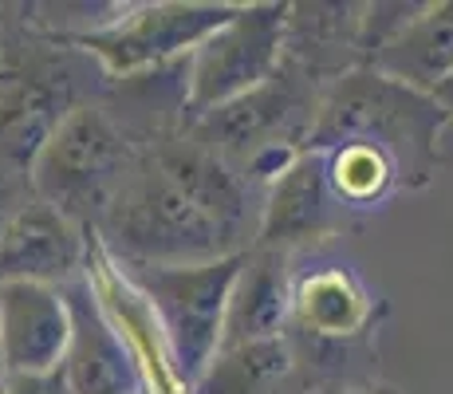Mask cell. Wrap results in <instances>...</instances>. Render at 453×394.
Listing matches in <instances>:
<instances>
[{"label":"cell","mask_w":453,"mask_h":394,"mask_svg":"<svg viewBox=\"0 0 453 394\" xmlns=\"http://www.w3.org/2000/svg\"><path fill=\"white\" fill-rule=\"evenodd\" d=\"M4 387H8V394H72L64 371H56V375H8Z\"/></svg>","instance_id":"cell-21"},{"label":"cell","mask_w":453,"mask_h":394,"mask_svg":"<svg viewBox=\"0 0 453 394\" xmlns=\"http://www.w3.org/2000/svg\"><path fill=\"white\" fill-rule=\"evenodd\" d=\"M142 154H150L165 178L194 201L202 213L213 217L241 252H249L252 244H257L265 197H260L225 158H217L213 151H205L202 143H194L186 130L146 146Z\"/></svg>","instance_id":"cell-9"},{"label":"cell","mask_w":453,"mask_h":394,"mask_svg":"<svg viewBox=\"0 0 453 394\" xmlns=\"http://www.w3.org/2000/svg\"><path fill=\"white\" fill-rule=\"evenodd\" d=\"M241 265H245V252L205 260V265H127L123 260L130 280L142 288L158 315L173 355V371L194 394L221 355L225 315H229Z\"/></svg>","instance_id":"cell-5"},{"label":"cell","mask_w":453,"mask_h":394,"mask_svg":"<svg viewBox=\"0 0 453 394\" xmlns=\"http://www.w3.org/2000/svg\"><path fill=\"white\" fill-rule=\"evenodd\" d=\"M95 233L127 265H205L241 252L213 217L165 178L150 154L138 158Z\"/></svg>","instance_id":"cell-3"},{"label":"cell","mask_w":453,"mask_h":394,"mask_svg":"<svg viewBox=\"0 0 453 394\" xmlns=\"http://www.w3.org/2000/svg\"><path fill=\"white\" fill-rule=\"evenodd\" d=\"M288 12L292 4L273 0L241 4L237 16L186 59V127L245 99L288 64Z\"/></svg>","instance_id":"cell-6"},{"label":"cell","mask_w":453,"mask_h":394,"mask_svg":"<svg viewBox=\"0 0 453 394\" xmlns=\"http://www.w3.org/2000/svg\"><path fill=\"white\" fill-rule=\"evenodd\" d=\"M288 64L324 87L363 67V4H292Z\"/></svg>","instance_id":"cell-15"},{"label":"cell","mask_w":453,"mask_h":394,"mask_svg":"<svg viewBox=\"0 0 453 394\" xmlns=\"http://www.w3.org/2000/svg\"><path fill=\"white\" fill-rule=\"evenodd\" d=\"M359 394H395V390H379V387H374V390H359Z\"/></svg>","instance_id":"cell-24"},{"label":"cell","mask_w":453,"mask_h":394,"mask_svg":"<svg viewBox=\"0 0 453 394\" xmlns=\"http://www.w3.org/2000/svg\"><path fill=\"white\" fill-rule=\"evenodd\" d=\"M324 83L303 75L296 64H284L265 87H257L252 95L229 103V107H217L213 115L197 119L194 127H186V135L194 143H202L205 151H213L217 158H225L241 174L249 158L265 151V146H308L319 107H324Z\"/></svg>","instance_id":"cell-8"},{"label":"cell","mask_w":453,"mask_h":394,"mask_svg":"<svg viewBox=\"0 0 453 394\" xmlns=\"http://www.w3.org/2000/svg\"><path fill=\"white\" fill-rule=\"evenodd\" d=\"M371 296L347 268H316L296 276L292 323L316 339H355L371 323Z\"/></svg>","instance_id":"cell-16"},{"label":"cell","mask_w":453,"mask_h":394,"mask_svg":"<svg viewBox=\"0 0 453 394\" xmlns=\"http://www.w3.org/2000/svg\"><path fill=\"white\" fill-rule=\"evenodd\" d=\"M241 4L225 0H142L127 4L111 28L80 40L111 79H134L189 59L217 28L237 16Z\"/></svg>","instance_id":"cell-7"},{"label":"cell","mask_w":453,"mask_h":394,"mask_svg":"<svg viewBox=\"0 0 453 394\" xmlns=\"http://www.w3.org/2000/svg\"><path fill=\"white\" fill-rule=\"evenodd\" d=\"M292 288H296V276L288 273V257L284 252L260 249V244L249 249L241 276H237V288H233L229 315H225L221 352L288 336Z\"/></svg>","instance_id":"cell-14"},{"label":"cell","mask_w":453,"mask_h":394,"mask_svg":"<svg viewBox=\"0 0 453 394\" xmlns=\"http://www.w3.org/2000/svg\"><path fill=\"white\" fill-rule=\"evenodd\" d=\"M446 122V111L430 95L395 83L374 67H355L324 91L308 146L331 151L343 143H374L395 158L403 186L422 189L438 170V138Z\"/></svg>","instance_id":"cell-2"},{"label":"cell","mask_w":453,"mask_h":394,"mask_svg":"<svg viewBox=\"0 0 453 394\" xmlns=\"http://www.w3.org/2000/svg\"><path fill=\"white\" fill-rule=\"evenodd\" d=\"M339 221H343V205H339L335 189L327 182V162L324 154L308 146L300 154V162L265 194L257 244L260 249L288 252L292 244L319 241V236L335 233Z\"/></svg>","instance_id":"cell-12"},{"label":"cell","mask_w":453,"mask_h":394,"mask_svg":"<svg viewBox=\"0 0 453 394\" xmlns=\"http://www.w3.org/2000/svg\"><path fill=\"white\" fill-rule=\"evenodd\" d=\"M430 99L438 103V107L446 111V119L453 122V75H449V79H441V83L434 87V91H430Z\"/></svg>","instance_id":"cell-22"},{"label":"cell","mask_w":453,"mask_h":394,"mask_svg":"<svg viewBox=\"0 0 453 394\" xmlns=\"http://www.w3.org/2000/svg\"><path fill=\"white\" fill-rule=\"evenodd\" d=\"M0 24H4V16H0Z\"/></svg>","instance_id":"cell-26"},{"label":"cell","mask_w":453,"mask_h":394,"mask_svg":"<svg viewBox=\"0 0 453 394\" xmlns=\"http://www.w3.org/2000/svg\"><path fill=\"white\" fill-rule=\"evenodd\" d=\"M67 300L75 315L72 352L64 359V379L72 394H142V375L119 331L99 312L91 288L75 280L67 284Z\"/></svg>","instance_id":"cell-13"},{"label":"cell","mask_w":453,"mask_h":394,"mask_svg":"<svg viewBox=\"0 0 453 394\" xmlns=\"http://www.w3.org/2000/svg\"><path fill=\"white\" fill-rule=\"evenodd\" d=\"M8 379V371H4V352H0V382Z\"/></svg>","instance_id":"cell-23"},{"label":"cell","mask_w":453,"mask_h":394,"mask_svg":"<svg viewBox=\"0 0 453 394\" xmlns=\"http://www.w3.org/2000/svg\"><path fill=\"white\" fill-rule=\"evenodd\" d=\"M0 394H8V387H4V382H0Z\"/></svg>","instance_id":"cell-25"},{"label":"cell","mask_w":453,"mask_h":394,"mask_svg":"<svg viewBox=\"0 0 453 394\" xmlns=\"http://www.w3.org/2000/svg\"><path fill=\"white\" fill-rule=\"evenodd\" d=\"M75 315L67 288L0 284V352L8 375H56L72 352Z\"/></svg>","instance_id":"cell-10"},{"label":"cell","mask_w":453,"mask_h":394,"mask_svg":"<svg viewBox=\"0 0 453 394\" xmlns=\"http://www.w3.org/2000/svg\"><path fill=\"white\" fill-rule=\"evenodd\" d=\"M28 201H36V186H32V174L16 170V166L0 162V236L12 225V217L20 213Z\"/></svg>","instance_id":"cell-20"},{"label":"cell","mask_w":453,"mask_h":394,"mask_svg":"<svg viewBox=\"0 0 453 394\" xmlns=\"http://www.w3.org/2000/svg\"><path fill=\"white\" fill-rule=\"evenodd\" d=\"M0 162L32 174L75 111L103 103L115 79L80 43L51 40L0 8Z\"/></svg>","instance_id":"cell-1"},{"label":"cell","mask_w":453,"mask_h":394,"mask_svg":"<svg viewBox=\"0 0 453 394\" xmlns=\"http://www.w3.org/2000/svg\"><path fill=\"white\" fill-rule=\"evenodd\" d=\"M138 158H142L138 143L103 99L75 111L51 135V143L32 166V186L40 201L95 233L111 213L115 197L123 194Z\"/></svg>","instance_id":"cell-4"},{"label":"cell","mask_w":453,"mask_h":394,"mask_svg":"<svg viewBox=\"0 0 453 394\" xmlns=\"http://www.w3.org/2000/svg\"><path fill=\"white\" fill-rule=\"evenodd\" d=\"M374 72L414 91L430 95L441 79L453 75V0L426 4L411 28L371 59Z\"/></svg>","instance_id":"cell-17"},{"label":"cell","mask_w":453,"mask_h":394,"mask_svg":"<svg viewBox=\"0 0 453 394\" xmlns=\"http://www.w3.org/2000/svg\"><path fill=\"white\" fill-rule=\"evenodd\" d=\"M319 154H324V162H327V182L343 209L382 205V201L403 186V174H398L395 158L387 151H379L374 143H343V146H331V151H319Z\"/></svg>","instance_id":"cell-18"},{"label":"cell","mask_w":453,"mask_h":394,"mask_svg":"<svg viewBox=\"0 0 453 394\" xmlns=\"http://www.w3.org/2000/svg\"><path fill=\"white\" fill-rule=\"evenodd\" d=\"M292 371V347L284 339H265V344L229 347L209 367L197 394H265L273 382H280Z\"/></svg>","instance_id":"cell-19"},{"label":"cell","mask_w":453,"mask_h":394,"mask_svg":"<svg viewBox=\"0 0 453 394\" xmlns=\"http://www.w3.org/2000/svg\"><path fill=\"white\" fill-rule=\"evenodd\" d=\"M91 229L75 225L48 201H28L0 236V284H51L67 288L83 280Z\"/></svg>","instance_id":"cell-11"}]
</instances>
